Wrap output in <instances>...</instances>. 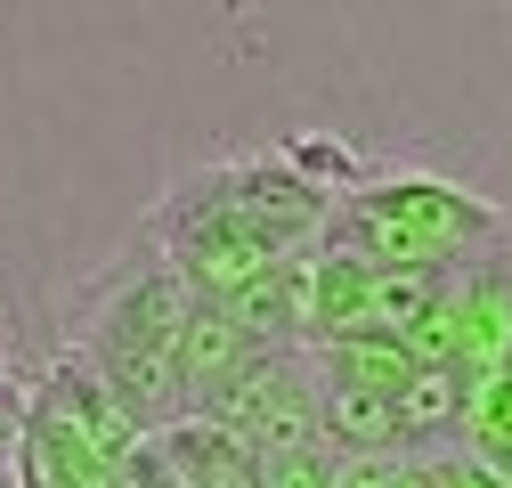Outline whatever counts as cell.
Instances as JSON below:
<instances>
[{
  "label": "cell",
  "mask_w": 512,
  "mask_h": 488,
  "mask_svg": "<svg viewBox=\"0 0 512 488\" xmlns=\"http://www.w3.org/2000/svg\"><path fill=\"white\" fill-rule=\"evenodd\" d=\"M326 391H366V399H399L415 383V350L407 342H326L309 350Z\"/></svg>",
  "instance_id": "6"
},
{
  "label": "cell",
  "mask_w": 512,
  "mask_h": 488,
  "mask_svg": "<svg viewBox=\"0 0 512 488\" xmlns=\"http://www.w3.org/2000/svg\"><path fill=\"white\" fill-rule=\"evenodd\" d=\"M17 415L49 423V432H66L74 448H90V456H106V464H131V456H139V440H147L139 423L122 415V399L106 391V375H98V366H90L74 342L41 366V383L25 391V407H17Z\"/></svg>",
  "instance_id": "5"
},
{
  "label": "cell",
  "mask_w": 512,
  "mask_h": 488,
  "mask_svg": "<svg viewBox=\"0 0 512 488\" xmlns=\"http://www.w3.org/2000/svg\"><path fill=\"white\" fill-rule=\"evenodd\" d=\"M187 326H196V293L171 269V253L139 228V244H122L82 285L66 342L106 375V391L122 399V415L139 432H171V423L196 415V391H187Z\"/></svg>",
  "instance_id": "1"
},
{
  "label": "cell",
  "mask_w": 512,
  "mask_h": 488,
  "mask_svg": "<svg viewBox=\"0 0 512 488\" xmlns=\"http://www.w3.org/2000/svg\"><path fill=\"white\" fill-rule=\"evenodd\" d=\"M228 440H244L252 456H285V448H317L326 440V375L309 350H252L244 375L204 407Z\"/></svg>",
  "instance_id": "4"
},
{
  "label": "cell",
  "mask_w": 512,
  "mask_h": 488,
  "mask_svg": "<svg viewBox=\"0 0 512 488\" xmlns=\"http://www.w3.org/2000/svg\"><path fill=\"white\" fill-rule=\"evenodd\" d=\"M326 244L350 253V261H374V269H439V277H464V269L496 261L504 244H512V220H504V204L472 196L464 179L399 163V171H366L358 188L334 204Z\"/></svg>",
  "instance_id": "2"
},
{
  "label": "cell",
  "mask_w": 512,
  "mask_h": 488,
  "mask_svg": "<svg viewBox=\"0 0 512 488\" xmlns=\"http://www.w3.org/2000/svg\"><path fill=\"white\" fill-rule=\"evenodd\" d=\"M0 391H9V375H0Z\"/></svg>",
  "instance_id": "7"
},
{
  "label": "cell",
  "mask_w": 512,
  "mask_h": 488,
  "mask_svg": "<svg viewBox=\"0 0 512 488\" xmlns=\"http://www.w3.org/2000/svg\"><path fill=\"white\" fill-rule=\"evenodd\" d=\"M326 220H334V196H317L277 147H252V155H220L204 171H187L179 188H163L147 236L163 253L204 244V236H236V244H261L269 261H293L309 244H326Z\"/></svg>",
  "instance_id": "3"
}]
</instances>
